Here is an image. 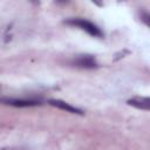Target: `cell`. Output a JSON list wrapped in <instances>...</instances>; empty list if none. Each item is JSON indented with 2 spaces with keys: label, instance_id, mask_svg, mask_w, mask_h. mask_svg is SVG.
I'll use <instances>...</instances> for the list:
<instances>
[{
  "label": "cell",
  "instance_id": "obj_1",
  "mask_svg": "<svg viewBox=\"0 0 150 150\" xmlns=\"http://www.w3.org/2000/svg\"><path fill=\"white\" fill-rule=\"evenodd\" d=\"M67 25H70V26H74V27H79L81 28L82 30L87 32L89 35L91 36H95V38H102L103 36V33L102 30L96 26L94 25L93 22L86 20V19H81V18H74V19H69L66 21Z\"/></svg>",
  "mask_w": 150,
  "mask_h": 150
},
{
  "label": "cell",
  "instance_id": "obj_2",
  "mask_svg": "<svg viewBox=\"0 0 150 150\" xmlns=\"http://www.w3.org/2000/svg\"><path fill=\"white\" fill-rule=\"evenodd\" d=\"M73 64L80 68H86V69H93L97 67L96 59L93 55H80L73 61Z\"/></svg>",
  "mask_w": 150,
  "mask_h": 150
},
{
  "label": "cell",
  "instance_id": "obj_3",
  "mask_svg": "<svg viewBox=\"0 0 150 150\" xmlns=\"http://www.w3.org/2000/svg\"><path fill=\"white\" fill-rule=\"evenodd\" d=\"M0 102L13 107H33L40 104L38 101H33V100H15V98H1Z\"/></svg>",
  "mask_w": 150,
  "mask_h": 150
},
{
  "label": "cell",
  "instance_id": "obj_4",
  "mask_svg": "<svg viewBox=\"0 0 150 150\" xmlns=\"http://www.w3.org/2000/svg\"><path fill=\"white\" fill-rule=\"evenodd\" d=\"M49 104H52L56 108H60L62 110H66L68 112H71V114H83L80 109H77V108H75V107H73V105H70V104H68L61 100H49Z\"/></svg>",
  "mask_w": 150,
  "mask_h": 150
},
{
  "label": "cell",
  "instance_id": "obj_5",
  "mask_svg": "<svg viewBox=\"0 0 150 150\" xmlns=\"http://www.w3.org/2000/svg\"><path fill=\"white\" fill-rule=\"evenodd\" d=\"M128 104L135 108H138V109H143V110L150 109V100L148 97H134L128 101Z\"/></svg>",
  "mask_w": 150,
  "mask_h": 150
},
{
  "label": "cell",
  "instance_id": "obj_6",
  "mask_svg": "<svg viewBox=\"0 0 150 150\" xmlns=\"http://www.w3.org/2000/svg\"><path fill=\"white\" fill-rule=\"evenodd\" d=\"M0 150H9V149H7V148H1Z\"/></svg>",
  "mask_w": 150,
  "mask_h": 150
}]
</instances>
